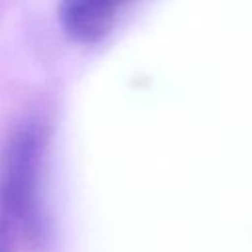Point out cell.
Listing matches in <instances>:
<instances>
[{"mask_svg": "<svg viewBox=\"0 0 252 252\" xmlns=\"http://www.w3.org/2000/svg\"><path fill=\"white\" fill-rule=\"evenodd\" d=\"M41 138L35 126L18 128L0 161V226L14 238L37 244L45 234L39 191Z\"/></svg>", "mask_w": 252, "mask_h": 252, "instance_id": "obj_1", "label": "cell"}, {"mask_svg": "<svg viewBox=\"0 0 252 252\" xmlns=\"http://www.w3.org/2000/svg\"><path fill=\"white\" fill-rule=\"evenodd\" d=\"M128 2L130 0H61V26L77 41H94L110 30Z\"/></svg>", "mask_w": 252, "mask_h": 252, "instance_id": "obj_2", "label": "cell"}, {"mask_svg": "<svg viewBox=\"0 0 252 252\" xmlns=\"http://www.w3.org/2000/svg\"><path fill=\"white\" fill-rule=\"evenodd\" d=\"M14 236L0 226V252H14Z\"/></svg>", "mask_w": 252, "mask_h": 252, "instance_id": "obj_3", "label": "cell"}]
</instances>
